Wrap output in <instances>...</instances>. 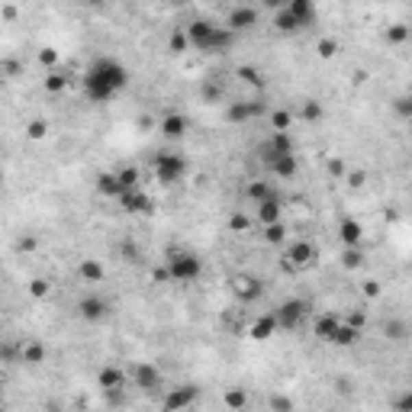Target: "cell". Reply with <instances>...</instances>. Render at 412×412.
I'll return each instance as SVG.
<instances>
[{"mask_svg": "<svg viewBox=\"0 0 412 412\" xmlns=\"http://www.w3.org/2000/svg\"><path fill=\"white\" fill-rule=\"evenodd\" d=\"M284 7L293 13L296 23H300L303 29H309V26L316 23V0H287Z\"/></svg>", "mask_w": 412, "mask_h": 412, "instance_id": "2e32d148", "label": "cell"}, {"mask_svg": "<svg viewBox=\"0 0 412 412\" xmlns=\"http://www.w3.org/2000/svg\"><path fill=\"white\" fill-rule=\"evenodd\" d=\"M87 7H106V3H110V0H84Z\"/></svg>", "mask_w": 412, "mask_h": 412, "instance_id": "db71d44e", "label": "cell"}, {"mask_svg": "<svg viewBox=\"0 0 412 412\" xmlns=\"http://www.w3.org/2000/svg\"><path fill=\"white\" fill-rule=\"evenodd\" d=\"M271 193H277V187L271 184V180H248V187H245V197H248V203H261L267 200Z\"/></svg>", "mask_w": 412, "mask_h": 412, "instance_id": "484cf974", "label": "cell"}, {"mask_svg": "<svg viewBox=\"0 0 412 412\" xmlns=\"http://www.w3.org/2000/svg\"><path fill=\"white\" fill-rule=\"evenodd\" d=\"M226 287H229V296H232L235 303H242V306L258 303V300L265 296V280H261L258 274H248V271H235V274H229Z\"/></svg>", "mask_w": 412, "mask_h": 412, "instance_id": "8992f818", "label": "cell"}, {"mask_svg": "<svg viewBox=\"0 0 412 412\" xmlns=\"http://www.w3.org/2000/svg\"><path fill=\"white\" fill-rule=\"evenodd\" d=\"M203 100H206V104H219V100H222V87L216 84V81L203 84Z\"/></svg>", "mask_w": 412, "mask_h": 412, "instance_id": "ab89813d", "label": "cell"}, {"mask_svg": "<svg viewBox=\"0 0 412 412\" xmlns=\"http://www.w3.org/2000/svg\"><path fill=\"white\" fill-rule=\"evenodd\" d=\"M81 87H84V97L90 104H110L113 97H119L129 87V68L113 55H100L87 64Z\"/></svg>", "mask_w": 412, "mask_h": 412, "instance_id": "6da1fadb", "label": "cell"}, {"mask_svg": "<svg viewBox=\"0 0 412 412\" xmlns=\"http://www.w3.org/2000/svg\"><path fill=\"white\" fill-rule=\"evenodd\" d=\"M229 229H235V232H245V229H248V219H245V216H232V219H229Z\"/></svg>", "mask_w": 412, "mask_h": 412, "instance_id": "f6af8a7d", "label": "cell"}, {"mask_svg": "<svg viewBox=\"0 0 412 412\" xmlns=\"http://www.w3.org/2000/svg\"><path fill=\"white\" fill-rule=\"evenodd\" d=\"M361 265H364V248L361 245H351V248L341 252V267L345 271H361Z\"/></svg>", "mask_w": 412, "mask_h": 412, "instance_id": "f1b7e54d", "label": "cell"}, {"mask_svg": "<svg viewBox=\"0 0 412 412\" xmlns=\"http://www.w3.org/2000/svg\"><path fill=\"white\" fill-rule=\"evenodd\" d=\"M126 370H119V367H104L100 374H97V383L104 387V390H123L126 387Z\"/></svg>", "mask_w": 412, "mask_h": 412, "instance_id": "cb8c5ba5", "label": "cell"}, {"mask_svg": "<svg viewBox=\"0 0 412 412\" xmlns=\"http://www.w3.org/2000/svg\"><path fill=\"white\" fill-rule=\"evenodd\" d=\"M165 271H168V280H174V284H193L203 274V261L191 248H168L165 252Z\"/></svg>", "mask_w": 412, "mask_h": 412, "instance_id": "3957f363", "label": "cell"}, {"mask_svg": "<svg viewBox=\"0 0 412 412\" xmlns=\"http://www.w3.org/2000/svg\"><path fill=\"white\" fill-rule=\"evenodd\" d=\"M152 174H155L161 187H174V184L187 178V158L180 152H158L152 158Z\"/></svg>", "mask_w": 412, "mask_h": 412, "instance_id": "277c9868", "label": "cell"}, {"mask_svg": "<svg viewBox=\"0 0 412 412\" xmlns=\"http://www.w3.org/2000/svg\"><path fill=\"white\" fill-rule=\"evenodd\" d=\"M309 309H313L309 300H303V296H290V300H284V303H280L271 316L277 319V328H284V332H296V328L309 319Z\"/></svg>", "mask_w": 412, "mask_h": 412, "instance_id": "52a82bcc", "label": "cell"}, {"mask_svg": "<svg viewBox=\"0 0 412 412\" xmlns=\"http://www.w3.org/2000/svg\"><path fill=\"white\" fill-rule=\"evenodd\" d=\"M328 171L339 174V178H345V165H341V161H328Z\"/></svg>", "mask_w": 412, "mask_h": 412, "instance_id": "f907efd6", "label": "cell"}, {"mask_svg": "<svg viewBox=\"0 0 412 412\" xmlns=\"http://www.w3.org/2000/svg\"><path fill=\"white\" fill-rule=\"evenodd\" d=\"M117 178H119V184H123V191H129V187H136L138 184V168L136 165H126V168L117 171Z\"/></svg>", "mask_w": 412, "mask_h": 412, "instance_id": "8d00e7d4", "label": "cell"}, {"mask_svg": "<svg viewBox=\"0 0 412 412\" xmlns=\"http://www.w3.org/2000/svg\"><path fill=\"white\" fill-rule=\"evenodd\" d=\"M184 32H187V43H191L193 52H206V55H222L235 43V32L213 20H193Z\"/></svg>", "mask_w": 412, "mask_h": 412, "instance_id": "7a4b0ae2", "label": "cell"}, {"mask_svg": "<svg viewBox=\"0 0 412 412\" xmlns=\"http://www.w3.org/2000/svg\"><path fill=\"white\" fill-rule=\"evenodd\" d=\"M300 117L306 119V123H319V119L326 117V110H322V104H319V100H306V104H303V110H300Z\"/></svg>", "mask_w": 412, "mask_h": 412, "instance_id": "836d02e7", "label": "cell"}, {"mask_svg": "<svg viewBox=\"0 0 412 412\" xmlns=\"http://www.w3.org/2000/svg\"><path fill=\"white\" fill-rule=\"evenodd\" d=\"M339 322H341L339 313H319L316 322H313V335H316L319 341H326V345H328V339H332V332H335V326H339Z\"/></svg>", "mask_w": 412, "mask_h": 412, "instance_id": "7402d4cb", "label": "cell"}, {"mask_svg": "<svg viewBox=\"0 0 412 412\" xmlns=\"http://www.w3.org/2000/svg\"><path fill=\"white\" fill-rule=\"evenodd\" d=\"M287 0H261V7H267V10H280Z\"/></svg>", "mask_w": 412, "mask_h": 412, "instance_id": "816d5d0a", "label": "cell"}, {"mask_svg": "<svg viewBox=\"0 0 412 412\" xmlns=\"http://www.w3.org/2000/svg\"><path fill=\"white\" fill-rule=\"evenodd\" d=\"M296 171H300L296 152H287V155H280V158H274L271 165H267V174H274V178H280V180H290Z\"/></svg>", "mask_w": 412, "mask_h": 412, "instance_id": "ac0fdd59", "label": "cell"}, {"mask_svg": "<svg viewBox=\"0 0 412 412\" xmlns=\"http://www.w3.org/2000/svg\"><path fill=\"white\" fill-rule=\"evenodd\" d=\"M261 229H265V242L267 245H284L287 242V226H284V219L280 222H271V226H261Z\"/></svg>", "mask_w": 412, "mask_h": 412, "instance_id": "4dcf8cb0", "label": "cell"}, {"mask_svg": "<svg viewBox=\"0 0 412 412\" xmlns=\"http://www.w3.org/2000/svg\"><path fill=\"white\" fill-rule=\"evenodd\" d=\"M117 200H119V206H123V213H129V216H142V213H152V197L142 191V184H136V187L123 191Z\"/></svg>", "mask_w": 412, "mask_h": 412, "instance_id": "7c38bea8", "label": "cell"}, {"mask_svg": "<svg viewBox=\"0 0 412 412\" xmlns=\"http://www.w3.org/2000/svg\"><path fill=\"white\" fill-rule=\"evenodd\" d=\"M29 293L36 296V300H45V296L52 293V284H49V280H43V277H36V280L29 284Z\"/></svg>", "mask_w": 412, "mask_h": 412, "instance_id": "f35d334b", "label": "cell"}, {"mask_svg": "<svg viewBox=\"0 0 412 412\" xmlns=\"http://www.w3.org/2000/svg\"><path fill=\"white\" fill-rule=\"evenodd\" d=\"M158 129L168 142H180V138L187 136V129H191V119L184 117V113H165L161 123H158Z\"/></svg>", "mask_w": 412, "mask_h": 412, "instance_id": "9a60e30c", "label": "cell"}, {"mask_svg": "<svg viewBox=\"0 0 412 412\" xmlns=\"http://www.w3.org/2000/svg\"><path fill=\"white\" fill-rule=\"evenodd\" d=\"M168 49L174 55H184L187 49H191V43H187V32H180V29H174L171 32V39H168Z\"/></svg>", "mask_w": 412, "mask_h": 412, "instance_id": "74e56055", "label": "cell"}, {"mask_svg": "<svg viewBox=\"0 0 412 412\" xmlns=\"http://www.w3.org/2000/svg\"><path fill=\"white\" fill-rule=\"evenodd\" d=\"M222 26H226V29H232L235 36H239V32H252L254 26H258V10L248 7V3L232 7V10L226 13V23H222Z\"/></svg>", "mask_w": 412, "mask_h": 412, "instance_id": "8fae6325", "label": "cell"}, {"mask_svg": "<svg viewBox=\"0 0 412 412\" xmlns=\"http://www.w3.org/2000/svg\"><path fill=\"white\" fill-rule=\"evenodd\" d=\"M110 313H113V306H110V300L100 293H87L77 300V316L84 319V322H90V326H94V322H104Z\"/></svg>", "mask_w": 412, "mask_h": 412, "instance_id": "9c48e42d", "label": "cell"}, {"mask_svg": "<svg viewBox=\"0 0 412 412\" xmlns=\"http://www.w3.org/2000/svg\"><path fill=\"white\" fill-rule=\"evenodd\" d=\"M77 277H81L84 284H104L106 267L100 265L97 258H84V261H77Z\"/></svg>", "mask_w": 412, "mask_h": 412, "instance_id": "44dd1931", "label": "cell"}, {"mask_svg": "<svg viewBox=\"0 0 412 412\" xmlns=\"http://www.w3.org/2000/svg\"><path fill=\"white\" fill-rule=\"evenodd\" d=\"M383 335H387L390 341H406L409 339V322H406V319H387Z\"/></svg>", "mask_w": 412, "mask_h": 412, "instance_id": "83f0119b", "label": "cell"}, {"mask_svg": "<svg viewBox=\"0 0 412 412\" xmlns=\"http://www.w3.org/2000/svg\"><path fill=\"white\" fill-rule=\"evenodd\" d=\"M274 29L280 36H296V32H303V26L296 23V16L287 7H280V10H274Z\"/></svg>", "mask_w": 412, "mask_h": 412, "instance_id": "d4e9b609", "label": "cell"}, {"mask_svg": "<svg viewBox=\"0 0 412 412\" xmlns=\"http://www.w3.org/2000/svg\"><path fill=\"white\" fill-rule=\"evenodd\" d=\"M280 328H277V319L267 313V316H261L258 322H252V328H248V335H252L254 341H267L271 335H277Z\"/></svg>", "mask_w": 412, "mask_h": 412, "instance_id": "603a6c76", "label": "cell"}, {"mask_svg": "<svg viewBox=\"0 0 412 412\" xmlns=\"http://www.w3.org/2000/svg\"><path fill=\"white\" fill-rule=\"evenodd\" d=\"M284 219V197L280 193H271L267 200L254 203V222L258 226H271V222Z\"/></svg>", "mask_w": 412, "mask_h": 412, "instance_id": "5bb4252c", "label": "cell"}, {"mask_svg": "<svg viewBox=\"0 0 412 412\" xmlns=\"http://www.w3.org/2000/svg\"><path fill=\"white\" fill-rule=\"evenodd\" d=\"M16 358L23 361V364H29V367H39L45 361V345H39V341H29V345H23L20 351H16Z\"/></svg>", "mask_w": 412, "mask_h": 412, "instance_id": "4316f807", "label": "cell"}, {"mask_svg": "<svg viewBox=\"0 0 412 412\" xmlns=\"http://www.w3.org/2000/svg\"><path fill=\"white\" fill-rule=\"evenodd\" d=\"M132 383H136L142 393L148 396H155V393L165 390V377H161V370L155 364H148V361H138L136 367H132Z\"/></svg>", "mask_w": 412, "mask_h": 412, "instance_id": "ba28073f", "label": "cell"}, {"mask_svg": "<svg viewBox=\"0 0 412 412\" xmlns=\"http://www.w3.org/2000/svg\"><path fill=\"white\" fill-rule=\"evenodd\" d=\"M339 239H341V245H345V248L364 242V226H361V219H354V216H345V219L339 222Z\"/></svg>", "mask_w": 412, "mask_h": 412, "instance_id": "e0dca14e", "label": "cell"}, {"mask_svg": "<svg viewBox=\"0 0 412 412\" xmlns=\"http://www.w3.org/2000/svg\"><path fill=\"white\" fill-rule=\"evenodd\" d=\"M200 400V390L197 387H165V396H161V409L168 412H184L191 409L193 402Z\"/></svg>", "mask_w": 412, "mask_h": 412, "instance_id": "30bf717a", "label": "cell"}, {"mask_svg": "<svg viewBox=\"0 0 412 412\" xmlns=\"http://www.w3.org/2000/svg\"><path fill=\"white\" fill-rule=\"evenodd\" d=\"M64 87H68V74L49 71V77H45V90H49V94H62Z\"/></svg>", "mask_w": 412, "mask_h": 412, "instance_id": "e575fe53", "label": "cell"}, {"mask_svg": "<svg viewBox=\"0 0 412 412\" xmlns=\"http://www.w3.org/2000/svg\"><path fill=\"white\" fill-rule=\"evenodd\" d=\"M348 184H351V187H361V184H364V171H351Z\"/></svg>", "mask_w": 412, "mask_h": 412, "instance_id": "681fc988", "label": "cell"}, {"mask_svg": "<svg viewBox=\"0 0 412 412\" xmlns=\"http://www.w3.org/2000/svg\"><path fill=\"white\" fill-rule=\"evenodd\" d=\"M396 110H400V117H409V113H412L409 97H406V94H402V97H396Z\"/></svg>", "mask_w": 412, "mask_h": 412, "instance_id": "ee69618b", "label": "cell"}, {"mask_svg": "<svg viewBox=\"0 0 412 412\" xmlns=\"http://www.w3.org/2000/svg\"><path fill=\"white\" fill-rule=\"evenodd\" d=\"M319 258H322L319 245L309 242V239H300V242L287 245L284 258H280V267H284L287 274H300V271H309V267H316Z\"/></svg>", "mask_w": 412, "mask_h": 412, "instance_id": "5b68a950", "label": "cell"}, {"mask_svg": "<svg viewBox=\"0 0 412 412\" xmlns=\"http://www.w3.org/2000/svg\"><path fill=\"white\" fill-rule=\"evenodd\" d=\"M123 254H126V261H142V258H138V248L132 242L123 245Z\"/></svg>", "mask_w": 412, "mask_h": 412, "instance_id": "bcb514c9", "label": "cell"}, {"mask_svg": "<svg viewBox=\"0 0 412 412\" xmlns=\"http://www.w3.org/2000/svg\"><path fill=\"white\" fill-rule=\"evenodd\" d=\"M316 49L322 58H335V55H339V43H335V39H319Z\"/></svg>", "mask_w": 412, "mask_h": 412, "instance_id": "60d3db41", "label": "cell"}, {"mask_svg": "<svg viewBox=\"0 0 412 412\" xmlns=\"http://www.w3.org/2000/svg\"><path fill=\"white\" fill-rule=\"evenodd\" d=\"M226 406H232V409H242V406H245V393H226Z\"/></svg>", "mask_w": 412, "mask_h": 412, "instance_id": "7bdbcfd3", "label": "cell"}, {"mask_svg": "<svg viewBox=\"0 0 412 412\" xmlns=\"http://www.w3.org/2000/svg\"><path fill=\"white\" fill-rule=\"evenodd\" d=\"M293 126V113L290 110H271V129L274 132H290Z\"/></svg>", "mask_w": 412, "mask_h": 412, "instance_id": "1f68e13d", "label": "cell"}, {"mask_svg": "<svg viewBox=\"0 0 412 412\" xmlns=\"http://www.w3.org/2000/svg\"><path fill=\"white\" fill-rule=\"evenodd\" d=\"M235 74L242 77L248 87H254V90H265V74L258 71V68H252V64H242V68H235Z\"/></svg>", "mask_w": 412, "mask_h": 412, "instance_id": "f546056e", "label": "cell"}, {"mask_svg": "<svg viewBox=\"0 0 412 412\" xmlns=\"http://www.w3.org/2000/svg\"><path fill=\"white\" fill-rule=\"evenodd\" d=\"M94 187H97V193H100V197H106V200H117L119 193H123V184H119L117 171H100V174H97V180H94Z\"/></svg>", "mask_w": 412, "mask_h": 412, "instance_id": "d6986e66", "label": "cell"}, {"mask_svg": "<svg viewBox=\"0 0 412 412\" xmlns=\"http://www.w3.org/2000/svg\"><path fill=\"white\" fill-rule=\"evenodd\" d=\"M409 39V26L406 23H393V26H387V43L390 45H402Z\"/></svg>", "mask_w": 412, "mask_h": 412, "instance_id": "d6a6232c", "label": "cell"}, {"mask_svg": "<svg viewBox=\"0 0 412 412\" xmlns=\"http://www.w3.org/2000/svg\"><path fill=\"white\" fill-rule=\"evenodd\" d=\"M354 341H361V328L348 326V322L341 319L339 326H335V332H332V339H328V345H335V348H351Z\"/></svg>", "mask_w": 412, "mask_h": 412, "instance_id": "ffe728a7", "label": "cell"}, {"mask_svg": "<svg viewBox=\"0 0 412 412\" xmlns=\"http://www.w3.org/2000/svg\"><path fill=\"white\" fill-rule=\"evenodd\" d=\"M45 136H49V123H45V119H32V123H26V138L43 142Z\"/></svg>", "mask_w": 412, "mask_h": 412, "instance_id": "d590c367", "label": "cell"}, {"mask_svg": "<svg viewBox=\"0 0 412 412\" xmlns=\"http://www.w3.org/2000/svg\"><path fill=\"white\" fill-rule=\"evenodd\" d=\"M261 113H267V104L258 97V100H239V104H232L226 110V119H229V123H252V119H258Z\"/></svg>", "mask_w": 412, "mask_h": 412, "instance_id": "4fadbf2b", "label": "cell"}, {"mask_svg": "<svg viewBox=\"0 0 412 412\" xmlns=\"http://www.w3.org/2000/svg\"><path fill=\"white\" fill-rule=\"evenodd\" d=\"M345 322H348V326H354V328H361V332H364V313H354V316H348V319H345Z\"/></svg>", "mask_w": 412, "mask_h": 412, "instance_id": "c3c4849f", "label": "cell"}, {"mask_svg": "<svg viewBox=\"0 0 412 412\" xmlns=\"http://www.w3.org/2000/svg\"><path fill=\"white\" fill-rule=\"evenodd\" d=\"M271 409H293V402L287 400V396H274V400H271Z\"/></svg>", "mask_w": 412, "mask_h": 412, "instance_id": "7dc6e473", "label": "cell"}, {"mask_svg": "<svg viewBox=\"0 0 412 412\" xmlns=\"http://www.w3.org/2000/svg\"><path fill=\"white\" fill-rule=\"evenodd\" d=\"M152 277H155L158 284H165V280H168V271H165V267H158V271H152Z\"/></svg>", "mask_w": 412, "mask_h": 412, "instance_id": "f5cc1de1", "label": "cell"}, {"mask_svg": "<svg viewBox=\"0 0 412 412\" xmlns=\"http://www.w3.org/2000/svg\"><path fill=\"white\" fill-rule=\"evenodd\" d=\"M39 62L45 64V68H49V64H58V52H55V49H43V52H39Z\"/></svg>", "mask_w": 412, "mask_h": 412, "instance_id": "b9f144b4", "label": "cell"}]
</instances>
